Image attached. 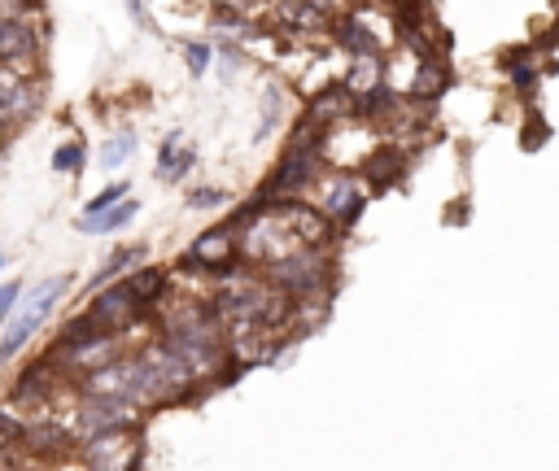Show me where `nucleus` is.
Wrapping results in <instances>:
<instances>
[{"instance_id": "nucleus-1", "label": "nucleus", "mask_w": 559, "mask_h": 471, "mask_svg": "<svg viewBox=\"0 0 559 471\" xmlns=\"http://www.w3.org/2000/svg\"><path fill=\"white\" fill-rule=\"evenodd\" d=\"M323 279H328V266H323L319 249H297V253L271 262V283L284 297H306V292L323 288Z\"/></svg>"}, {"instance_id": "nucleus-2", "label": "nucleus", "mask_w": 559, "mask_h": 471, "mask_svg": "<svg viewBox=\"0 0 559 471\" xmlns=\"http://www.w3.org/2000/svg\"><path fill=\"white\" fill-rule=\"evenodd\" d=\"M131 427H135V410L122 401H83L74 410V436L83 445L96 436H109V432H131Z\"/></svg>"}, {"instance_id": "nucleus-3", "label": "nucleus", "mask_w": 559, "mask_h": 471, "mask_svg": "<svg viewBox=\"0 0 559 471\" xmlns=\"http://www.w3.org/2000/svg\"><path fill=\"white\" fill-rule=\"evenodd\" d=\"M83 462L87 471H135L140 462V440L131 432H109L83 445Z\"/></svg>"}, {"instance_id": "nucleus-4", "label": "nucleus", "mask_w": 559, "mask_h": 471, "mask_svg": "<svg viewBox=\"0 0 559 471\" xmlns=\"http://www.w3.org/2000/svg\"><path fill=\"white\" fill-rule=\"evenodd\" d=\"M66 288V275H57V279H48V283H39V292H35V301L26 305V314L4 331V345H0V362H9L26 340H31V331L44 323V314H48V305H52V297Z\"/></svg>"}, {"instance_id": "nucleus-5", "label": "nucleus", "mask_w": 559, "mask_h": 471, "mask_svg": "<svg viewBox=\"0 0 559 471\" xmlns=\"http://www.w3.org/2000/svg\"><path fill=\"white\" fill-rule=\"evenodd\" d=\"M35 52H39V39H35V26L31 22H22L17 13L13 17H4L0 22V70H22V65H31L35 61Z\"/></svg>"}, {"instance_id": "nucleus-6", "label": "nucleus", "mask_w": 559, "mask_h": 471, "mask_svg": "<svg viewBox=\"0 0 559 471\" xmlns=\"http://www.w3.org/2000/svg\"><path fill=\"white\" fill-rule=\"evenodd\" d=\"M135 314H140V310H135V301H131V297H127V288L118 283V288H109V292H100V297H96V305L87 310V323H92V331H96V336H114V331H122Z\"/></svg>"}, {"instance_id": "nucleus-7", "label": "nucleus", "mask_w": 559, "mask_h": 471, "mask_svg": "<svg viewBox=\"0 0 559 471\" xmlns=\"http://www.w3.org/2000/svg\"><path fill=\"white\" fill-rule=\"evenodd\" d=\"M236 257V240H231V231L227 227H214V231H205L201 240H192V249H188V262L192 266H201V270H227V262Z\"/></svg>"}, {"instance_id": "nucleus-8", "label": "nucleus", "mask_w": 559, "mask_h": 471, "mask_svg": "<svg viewBox=\"0 0 559 471\" xmlns=\"http://www.w3.org/2000/svg\"><path fill=\"white\" fill-rule=\"evenodd\" d=\"M61 358L70 366H87V375H92V371L114 362V336H87L79 345H61Z\"/></svg>"}, {"instance_id": "nucleus-9", "label": "nucleus", "mask_w": 559, "mask_h": 471, "mask_svg": "<svg viewBox=\"0 0 559 471\" xmlns=\"http://www.w3.org/2000/svg\"><path fill=\"white\" fill-rule=\"evenodd\" d=\"M31 109H35V92H31L13 70H0V122L26 118Z\"/></svg>"}, {"instance_id": "nucleus-10", "label": "nucleus", "mask_w": 559, "mask_h": 471, "mask_svg": "<svg viewBox=\"0 0 559 471\" xmlns=\"http://www.w3.org/2000/svg\"><path fill=\"white\" fill-rule=\"evenodd\" d=\"M166 283H170V275L162 270V266H144V270H135V275H127V297L135 301V305H153L162 292H166Z\"/></svg>"}, {"instance_id": "nucleus-11", "label": "nucleus", "mask_w": 559, "mask_h": 471, "mask_svg": "<svg viewBox=\"0 0 559 471\" xmlns=\"http://www.w3.org/2000/svg\"><path fill=\"white\" fill-rule=\"evenodd\" d=\"M26 445H31L35 454H61V449L70 445V436H66L57 423H39V427L26 432Z\"/></svg>"}, {"instance_id": "nucleus-12", "label": "nucleus", "mask_w": 559, "mask_h": 471, "mask_svg": "<svg viewBox=\"0 0 559 471\" xmlns=\"http://www.w3.org/2000/svg\"><path fill=\"white\" fill-rule=\"evenodd\" d=\"M380 83V61L376 57H358L349 70V92H358V100H367V92H376Z\"/></svg>"}, {"instance_id": "nucleus-13", "label": "nucleus", "mask_w": 559, "mask_h": 471, "mask_svg": "<svg viewBox=\"0 0 559 471\" xmlns=\"http://www.w3.org/2000/svg\"><path fill=\"white\" fill-rule=\"evenodd\" d=\"M188 166H192V148H179V135H170L162 148V179H179Z\"/></svg>"}, {"instance_id": "nucleus-14", "label": "nucleus", "mask_w": 559, "mask_h": 471, "mask_svg": "<svg viewBox=\"0 0 559 471\" xmlns=\"http://www.w3.org/2000/svg\"><path fill=\"white\" fill-rule=\"evenodd\" d=\"M135 218V201H122V205H114L109 214H100V218H92V222H79L83 231H114V227H122V222H131Z\"/></svg>"}, {"instance_id": "nucleus-15", "label": "nucleus", "mask_w": 559, "mask_h": 471, "mask_svg": "<svg viewBox=\"0 0 559 471\" xmlns=\"http://www.w3.org/2000/svg\"><path fill=\"white\" fill-rule=\"evenodd\" d=\"M52 392V384H48V371L44 366H31L26 375H22V384L13 388V397L17 401H31V397H48Z\"/></svg>"}, {"instance_id": "nucleus-16", "label": "nucleus", "mask_w": 559, "mask_h": 471, "mask_svg": "<svg viewBox=\"0 0 559 471\" xmlns=\"http://www.w3.org/2000/svg\"><path fill=\"white\" fill-rule=\"evenodd\" d=\"M122 196H127V188H122V183H114V188H105V192H100L96 201H87V214H83L79 222H92V218H100V214H109V209H114V201H122Z\"/></svg>"}, {"instance_id": "nucleus-17", "label": "nucleus", "mask_w": 559, "mask_h": 471, "mask_svg": "<svg viewBox=\"0 0 559 471\" xmlns=\"http://www.w3.org/2000/svg\"><path fill=\"white\" fill-rule=\"evenodd\" d=\"M131 153H135V135H127V131H122L118 140H109V144H105V153H100V161H105V166L114 170V166H118V161H127Z\"/></svg>"}, {"instance_id": "nucleus-18", "label": "nucleus", "mask_w": 559, "mask_h": 471, "mask_svg": "<svg viewBox=\"0 0 559 471\" xmlns=\"http://www.w3.org/2000/svg\"><path fill=\"white\" fill-rule=\"evenodd\" d=\"M397 166H402V161H397V153H380V157H371V161H367V170H371V179H376L380 188L393 179V170H397Z\"/></svg>"}, {"instance_id": "nucleus-19", "label": "nucleus", "mask_w": 559, "mask_h": 471, "mask_svg": "<svg viewBox=\"0 0 559 471\" xmlns=\"http://www.w3.org/2000/svg\"><path fill=\"white\" fill-rule=\"evenodd\" d=\"M79 161H83V148H79V144H66V148H57V157H52V166H57V170H74Z\"/></svg>"}, {"instance_id": "nucleus-20", "label": "nucleus", "mask_w": 559, "mask_h": 471, "mask_svg": "<svg viewBox=\"0 0 559 471\" xmlns=\"http://www.w3.org/2000/svg\"><path fill=\"white\" fill-rule=\"evenodd\" d=\"M205 61H210V48H205V44H188V70H192V74H201V70H205Z\"/></svg>"}, {"instance_id": "nucleus-21", "label": "nucleus", "mask_w": 559, "mask_h": 471, "mask_svg": "<svg viewBox=\"0 0 559 471\" xmlns=\"http://www.w3.org/2000/svg\"><path fill=\"white\" fill-rule=\"evenodd\" d=\"M17 297H22V283H4V288H0V318L13 310V301H17Z\"/></svg>"}, {"instance_id": "nucleus-22", "label": "nucleus", "mask_w": 559, "mask_h": 471, "mask_svg": "<svg viewBox=\"0 0 559 471\" xmlns=\"http://www.w3.org/2000/svg\"><path fill=\"white\" fill-rule=\"evenodd\" d=\"M218 201H223L218 188H197V192H192V205H218Z\"/></svg>"}, {"instance_id": "nucleus-23", "label": "nucleus", "mask_w": 559, "mask_h": 471, "mask_svg": "<svg viewBox=\"0 0 559 471\" xmlns=\"http://www.w3.org/2000/svg\"><path fill=\"white\" fill-rule=\"evenodd\" d=\"M0 471H13V467H9V458H0Z\"/></svg>"}]
</instances>
